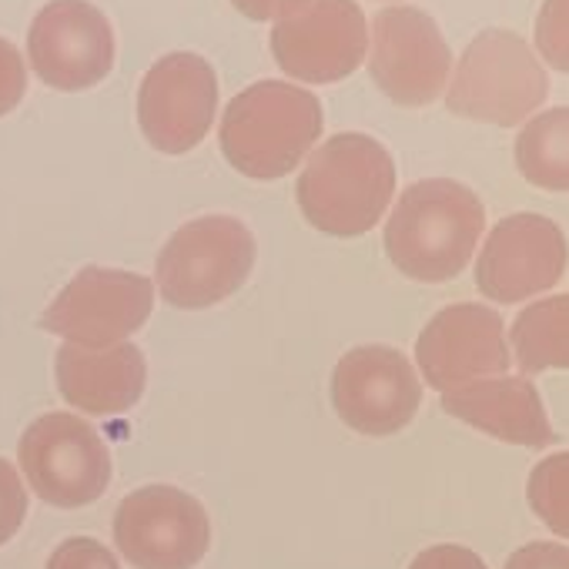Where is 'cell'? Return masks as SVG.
I'll return each instance as SVG.
<instances>
[{"instance_id":"11","label":"cell","mask_w":569,"mask_h":569,"mask_svg":"<svg viewBox=\"0 0 569 569\" xmlns=\"http://www.w3.org/2000/svg\"><path fill=\"white\" fill-rule=\"evenodd\" d=\"M332 406L352 432L392 436L419 412L422 386L399 349L359 346L346 352L332 372Z\"/></svg>"},{"instance_id":"9","label":"cell","mask_w":569,"mask_h":569,"mask_svg":"<svg viewBox=\"0 0 569 569\" xmlns=\"http://www.w3.org/2000/svg\"><path fill=\"white\" fill-rule=\"evenodd\" d=\"M114 542L138 569H191L211 546L204 506L174 486H144L121 499Z\"/></svg>"},{"instance_id":"4","label":"cell","mask_w":569,"mask_h":569,"mask_svg":"<svg viewBox=\"0 0 569 569\" xmlns=\"http://www.w3.org/2000/svg\"><path fill=\"white\" fill-rule=\"evenodd\" d=\"M254 264V238L231 214L181 224L158 251V289L174 309H208L234 296Z\"/></svg>"},{"instance_id":"22","label":"cell","mask_w":569,"mask_h":569,"mask_svg":"<svg viewBox=\"0 0 569 569\" xmlns=\"http://www.w3.org/2000/svg\"><path fill=\"white\" fill-rule=\"evenodd\" d=\"M28 516V489L18 476V469L0 459V546L18 536Z\"/></svg>"},{"instance_id":"19","label":"cell","mask_w":569,"mask_h":569,"mask_svg":"<svg viewBox=\"0 0 569 569\" xmlns=\"http://www.w3.org/2000/svg\"><path fill=\"white\" fill-rule=\"evenodd\" d=\"M516 168L542 191H569V108L542 111L519 131Z\"/></svg>"},{"instance_id":"27","label":"cell","mask_w":569,"mask_h":569,"mask_svg":"<svg viewBox=\"0 0 569 569\" xmlns=\"http://www.w3.org/2000/svg\"><path fill=\"white\" fill-rule=\"evenodd\" d=\"M234 4V11L238 14H244L248 21H271V18H278L284 8L289 4H296V0H231Z\"/></svg>"},{"instance_id":"8","label":"cell","mask_w":569,"mask_h":569,"mask_svg":"<svg viewBox=\"0 0 569 569\" xmlns=\"http://www.w3.org/2000/svg\"><path fill=\"white\" fill-rule=\"evenodd\" d=\"M154 309V284L144 274L88 264L48 306L41 326L68 346L111 349L134 336Z\"/></svg>"},{"instance_id":"21","label":"cell","mask_w":569,"mask_h":569,"mask_svg":"<svg viewBox=\"0 0 569 569\" xmlns=\"http://www.w3.org/2000/svg\"><path fill=\"white\" fill-rule=\"evenodd\" d=\"M536 48L552 71L569 74V0H542L536 18Z\"/></svg>"},{"instance_id":"2","label":"cell","mask_w":569,"mask_h":569,"mask_svg":"<svg viewBox=\"0 0 569 569\" xmlns=\"http://www.w3.org/2000/svg\"><path fill=\"white\" fill-rule=\"evenodd\" d=\"M319 138V98L289 81H258L234 94L218 131L228 164L254 181L292 174Z\"/></svg>"},{"instance_id":"20","label":"cell","mask_w":569,"mask_h":569,"mask_svg":"<svg viewBox=\"0 0 569 569\" xmlns=\"http://www.w3.org/2000/svg\"><path fill=\"white\" fill-rule=\"evenodd\" d=\"M526 496L539 522L569 539V449L536 462L526 482Z\"/></svg>"},{"instance_id":"26","label":"cell","mask_w":569,"mask_h":569,"mask_svg":"<svg viewBox=\"0 0 569 569\" xmlns=\"http://www.w3.org/2000/svg\"><path fill=\"white\" fill-rule=\"evenodd\" d=\"M502 569H569V546L562 542H529L516 549Z\"/></svg>"},{"instance_id":"16","label":"cell","mask_w":569,"mask_h":569,"mask_svg":"<svg viewBox=\"0 0 569 569\" xmlns=\"http://www.w3.org/2000/svg\"><path fill=\"white\" fill-rule=\"evenodd\" d=\"M54 376L68 406L88 416H121L144 396L148 362L144 352L131 342L111 349L61 346Z\"/></svg>"},{"instance_id":"10","label":"cell","mask_w":569,"mask_h":569,"mask_svg":"<svg viewBox=\"0 0 569 569\" xmlns=\"http://www.w3.org/2000/svg\"><path fill=\"white\" fill-rule=\"evenodd\" d=\"M218 114V78L198 54L178 51L151 64L138 91V124L151 148L188 154Z\"/></svg>"},{"instance_id":"23","label":"cell","mask_w":569,"mask_h":569,"mask_svg":"<svg viewBox=\"0 0 569 569\" xmlns=\"http://www.w3.org/2000/svg\"><path fill=\"white\" fill-rule=\"evenodd\" d=\"M48 569H121V566L104 542L88 539V536H74V539H64L51 552Z\"/></svg>"},{"instance_id":"12","label":"cell","mask_w":569,"mask_h":569,"mask_svg":"<svg viewBox=\"0 0 569 569\" xmlns=\"http://www.w3.org/2000/svg\"><path fill=\"white\" fill-rule=\"evenodd\" d=\"M369 71L389 101L402 108H426L446 91L452 51L426 11L389 8L372 24Z\"/></svg>"},{"instance_id":"24","label":"cell","mask_w":569,"mask_h":569,"mask_svg":"<svg viewBox=\"0 0 569 569\" xmlns=\"http://www.w3.org/2000/svg\"><path fill=\"white\" fill-rule=\"evenodd\" d=\"M24 91H28L24 58L18 54V48L11 41L0 38V118L11 114L21 104Z\"/></svg>"},{"instance_id":"15","label":"cell","mask_w":569,"mask_h":569,"mask_svg":"<svg viewBox=\"0 0 569 569\" xmlns=\"http://www.w3.org/2000/svg\"><path fill=\"white\" fill-rule=\"evenodd\" d=\"M416 359L422 379L439 392L506 376L512 366L499 312L472 302L436 312L416 342Z\"/></svg>"},{"instance_id":"7","label":"cell","mask_w":569,"mask_h":569,"mask_svg":"<svg viewBox=\"0 0 569 569\" xmlns=\"http://www.w3.org/2000/svg\"><path fill=\"white\" fill-rule=\"evenodd\" d=\"M369 48L366 14L356 0H296L271 28V54L284 74L306 84L349 78Z\"/></svg>"},{"instance_id":"6","label":"cell","mask_w":569,"mask_h":569,"mask_svg":"<svg viewBox=\"0 0 569 569\" xmlns=\"http://www.w3.org/2000/svg\"><path fill=\"white\" fill-rule=\"evenodd\" d=\"M21 469L31 489L58 509L98 502L111 486V452L98 429L71 412L34 419L18 446Z\"/></svg>"},{"instance_id":"1","label":"cell","mask_w":569,"mask_h":569,"mask_svg":"<svg viewBox=\"0 0 569 569\" xmlns=\"http://www.w3.org/2000/svg\"><path fill=\"white\" fill-rule=\"evenodd\" d=\"M486 231V208L459 181H416L386 221V254L416 281H449L469 261Z\"/></svg>"},{"instance_id":"17","label":"cell","mask_w":569,"mask_h":569,"mask_svg":"<svg viewBox=\"0 0 569 569\" xmlns=\"http://www.w3.org/2000/svg\"><path fill=\"white\" fill-rule=\"evenodd\" d=\"M442 409L462 422H469L472 429L512 442V446H526V449H542L556 439L542 399L536 392V386L529 379H482V382H469L459 386L452 392H442Z\"/></svg>"},{"instance_id":"13","label":"cell","mask_w":569,"mask_h":569,"mask_svg":"<svg viewBox=\"0 0 569 569\" xmlns=\"http://www.w3.org/2000/svg\"><path fill=\"white\" fill-rule=\"evenodd\" d=\"M34 74L54 91H88L114 68V31L88 0H51L28 31Z\"/></svg>"},{"instance_id":"5","label":"cell","mask_w":569,"mask_h":569,"mask_svg":"<svg viewBox=\"0 0 569 569\" xmlns=\"http://www.w3.org/2000/svg\"><path fill=\"white\" fill-rule=\"evenodd\" d=\"M549 81L529 44L512 31H482L462 54L446 94V108L459 118L512 128L542 101Z\"/></svg>"},{"instance_id":"14","label":"cell","mask_w":569,"mask_h":569,"mask_svg":"<svg viewBox=\"0 0 569 569\" xmlns=\"http://www.w3.org/2000/svg\"><path fill=\"white\" fill-rule=\"evenodd\" d=\"M566 268V234L552 218L542 214H509L502 218L476 261V284L492 302L516 306L522 299L542 296L562 278Z\"/></svg>"},{"instance_id":"3","label":"cell","mask_w":569,"mask_h":569,"mask_svg":"<svg viewBox=\"0 0 569 569\" xmlns=\"http://www.w3.org/2000/svg\"><path fill=\"white\" fill-rule=\"evenodd\" d=\"M396 191V164L369 134H336L312 151L296 198L306 221L332 238H359L379 224Z\"/></svg>"},{"instance_id":"18","label":"cell","mask_w":569,"mask_h":569,"mask_svg":"<svg viewBox=\"0 0 569 569\" xmlns=\"http://www.w3.org/2000/svg\"><path fill=\"white\" fill-rule=\"evenodd\" d=\"M509 342L522 379L546 369H569V296L526 306L512 322Z\"/></svg>"},{"instance_id":"25","label":"cell","mask_w":569,"mask_h":569,"mask_svg":"<svg viewBox=\"0 0 569 569\" xmlns=\"http://www.w3.org/2000/svg\"><path fill=\"white\" fill-rule=\"evenodd\" d=\"M409 569H489L482 562L479 552L466 549V546H452V542H442V546H429L422 549Z\"/></svg>"}]
</instances>
